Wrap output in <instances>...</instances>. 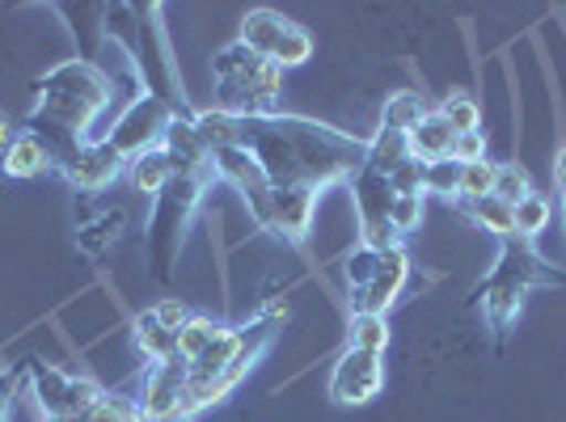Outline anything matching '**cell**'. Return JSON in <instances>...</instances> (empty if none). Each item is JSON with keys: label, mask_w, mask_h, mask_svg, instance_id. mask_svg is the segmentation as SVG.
<instances>
[{"label": "cell", "mask_w": 566, "mask_h": 422, "mask_svg": "<svg viewBox=\"0 0 566 422\" xmlns=\"http://www.w3.org/2000/svg\"><path fill=\"white\" fill-rule=\"evenodd\" d=\"M195 131L208 144V152L224 144H241L262 165L271 187H338V182H352L368 157V140L296 115L237 118L224 110H203L195 115Z\"/></svg>", "instance_id": "obj_1"}, {"label": "cell", "mask_w": 566, "mask_h": 422, "mask_svg": "<svg viewBox=\"0 0 566 422\" xmlns=\"http://www.w3.org/2000/svg\"><path fill=\"white\" fill-rule=\"evenodd\" d=\"M43 89L48 94L34 110V127H51L72 140L94 144V123L111 106V81L94 64H60Z\"/></svg>", "instance_id": "obj_2"}, {"label": "cell", "mask_w": 566, "mask_h": 422, "mask_svg": "<svg viewBox=\"0 0 566 422\" xmlns=\"http://www.w3.org/2000/svg\"><path fill=\"white\" fill-rule=\"evenodd\" d=\"M212 81H216V110L237 118H271L280 115L283 72L266 64L259 51L245 43H229L212 55Z\"/></svg>", "instance_id": "obj_3"}, {"label": "cell", "mask_w": 566, "mask_h": 422, "mask_svg": "<svg viewBox=\"0 0 566 422\" xmlns=\"http://www.w3.org/2000/svg\"><path fill=\"white\" fill-rule=\"evenodd\" d=\"M208 187H212V178H174L157 194V208H153V220H148V245H153V259H157V279L174 275V259L182 250L190 215L203 203Z\"/></svg>", "instance_id": "obj_4"}, {"label": "cell", "mask_w": 566, "mask_h": 422, "mask_svg": "<svg viewBox=\"0 0 566 422\" xmlns=\"http://www.w3.org/2000/svg\"><path fill=\"white\" fill-rule=\"evenodd\" d=\"M237 43H245L250 51H259L266 64H275L280 72L301 68L313 55V34L301 22L283 18L275 9H250L241 18V34Z\"/></svg>", "instance_id": "obj_5"}, {"label": "cell", "mask_w": 566, "mask_h": 422, "mask_svg": "<svg viewBox=\"0 0 566 422\" xmlns=\"http://www.w3.org/2000/svg\"><path fill=\"white\" fill-rule=\"evenodd\" d=\"M174 118H182V115H178L169 102H161L157 94H136L132 106L115 118V127L106 131V144L115 148L123 161H136L148 148H161Z\"/></svg>", "instance_id": "obj_6"}, {"label": "cell", "mask_w": 566, "mask_h": 422, "mask_svg": "<svg viewBox=\"0 0 566 422\" xmlns=\"http://www.w3.org/2000/svg\"><path fill=\"white\" fill-rule=\"evenodd\" d=\"M317 199H322V190L313 187H271L254 203H245V208H250L259 229L283 236L287 245H301L308 236V229H313Z\"/></svg>", "instance_id": "obj_7"}, {"label": "cell", "mask_w": 566, "mask_h": 422, "mask_svg": "<svg viewBox=\"0 0 566 422\" xmlns=\"http://www.w3.org/2000/svg\"><path fill=\"white\" fill-rule=\"evenodd\" d=\"M385 389V355L373 351H347L338 355L331 372V398L338 405H368Z\"/></svg>", "instance_id": "obj_8"}, {"label": "cell", "mask_w": 566, "mask_h": 422, "mask_svg": "<svg viewBox=\"0 0 566 422\" xmlns=\"http://www.w3.org/2000/svg\"><path fill=\"white\" fill-rule=\"evenodd\" d=\"M491 275L516 283L524 292H533V287H566V271H558L554 262H545L533 250V241H520V236H503L499 241V259L491 266Z\"/></svg>", "instance_id": "obj_9"}, {"label": "cell", "mask_w": 566, "mask_h": 422, "mask_svg": "<svg viewBox=\"0 0 566 422\" xmlns=\"http://www.w3.org/2000/svg\"><path fill=\"white\" fill-rule=\"evenodd\" d=\"M473 300H478V308H482V321H486V329L495 334L499 342L516 329L520 313H524V300H528V292L524 287H516V283L507 279H495L491 271L482 275V283L473 287Z\"/></svg>", "instance_id": "obj_10"}, {"label": "cell", "mask_w": 566, "mask_h": 422, "mask_svg": "<svg viewBox=\"0 0 566 422\" xmlns=\"http://www.w3.org/2000/svg\"><path fill=\"white\" fill-rule=\"evenodd\" d=\"M406 279H410V259H406V250H385L377 262V275H373V283L364 287V292H352V308L355 313H389L394 308V300L401 296V287H406Z\"/></svg>", "instance_id": "obj_11"}, {"label": "cell", "mask_w": 566, "mask_h": 422, "mask_svg": "<svg viewBox=\"0 0 566 422\" xmlns=\"http://www.w3.org/2000/svg\"><path fill=\"white\" fill-rule=\"evenodd\" d=\"M118 173H123V157L106 140L81 144V152L69 165V178L81 190H106L111 182H118Z\"/></svg>", "instance_id": "obj_12"}, {"label": "cell", "mask_w": 566, "mask_h": 422, "mask_svg": "<svg viewBox=\"0 0 566 422\" xmlns=\"http://www.w3.org/2000/svg\"><path fill=\"white\" fill-rule=\"evenodd\" d=\"M406 144H410V157L423 165H436V161H449L452 157V144H457V131L449 127V118L440 115L436 106L423 115V123L406 136Z\"/></svg>", "instance_id": "obj_13"}, {"label": "cell", "mask_w": 566, "mask_h": 422, "mask_svg": "<svg viewBox=\"0 0 566 422\" xmlns=\"http://www.w3.org/2000/svg\"><path fill=\"white\" fill-rule=\"evenodd\" d=\"M452 208L461 211L470 224L478 229H486V233H495L499 241L503 236H516V220H512V203H503L495 194H486V199H457Z\"/></svg>", "instance_id": "obj_14"}, {"label": "cell", "mask_w": 566, "mask_h": 422, "mask_svg": "<svg viewBox=\"0 0 566 422\" xmlns=\"http://www.w3.org/2000/svg\"><path fill=\"white\" fill-rule=\"evenodd\" d=\"M0 169H4L9 178H39V173L51 169V157H48V148L25 131V136H18V140L0 152Z\"/></svg>", "instance_id": "obj_15"}, {"label": "cell", "mask_w": 566, "mask_h": 422, "mask_svg": "<svg viewBox=\"0 0 566 422\" xmlns=\"http://www.w3.org/2000/svg\"><path fill=\"white\" fill-rule=\"evenodd\" d=\"M136 347L148 363H169V359H178V334L166 329L157 317H153V308L136 317Z\"/></svg>", "instance_id": "obj_16"}, {"label": "cell", "mask_w": 566, "mask_h": 422, "mask_svg": "<svg viewBox=\"0 0 566 422\" xmlns=\"http://www.w3.org/2000/svg\"><path fill=\"white\" fill-rule=\"evenodd\" d=\"M174 182V161L166 157V148H148L132 161V187L140 194H161Z\"/></svg>", "instance_id": "obj_17"}, {"label": "cell", "mask_w": 566, "mask_h": 422, "mask_svg": "<svg viewBox=\"0 0 566 422\" xmlns=\"http://www.w3.org/2000/svg\"><path fill=\"white\" fill-rule=\"evenodd\" d=\"M401 161H410V144L401 131H389V127H380L377 136L368 140V157H364V169H373V173H394Z\"/></svg>", "instance_id": "obj_18"}, {"label": "cell", "mask_w": 566, "mask_h": 422, "mask_svg": "<svg viewBox=\"0 0 566 422\" xmlns=\"http://www.w3.org/2000/svg\"><path fill=\"white\" fill-rule=\"evenodd\" d=\"M347 347L352 351L385 355V347H389V317H380V313H352Z\"/></svg>", "instance_id": "obj_19"}, {"label": "cell", "mask_w": 566, "mask_h": 422, "mask_svg": "<svg viewBox=\"0 0 566 422\" xmlns=\"http://www.w3.org/2000/svg\"><path fill=\"white\" fill-rule=\"evenodd\" d=\"M431 110L423 102V94H394L385 97V115H380V127H389V131H401V136H410L423 115Z\"/></svg>", "instance_id": "obj_20"}, {"label": "cell", "mask_w": 566, "mask_h": 422, "mask_svg": "<svg viewBox=\"0 0 566 422\" xmlns=\"http://www.w3.org/2000/svg\"><path fill=\"white\" fill-rule=\"evenodd\" d=\"M549 215H554V203L545 199L542 190H528V194L520 199L516 208H512V220H516V236H520V241H533V236H542V229H549Z\"/></svg>", "instance_id": "obj_21"}, {"label": "cell", "mask_w": 566, "mask_h": 422, "mask_svg": "<svg viewBox=\"0 0 566 422\" xmlns=\"http://www.w3.org/2000/svg\"><path fill=\"white\" fill-rule=\"evenodd\" d=\"M224 329L229 326H220L212 317H190L187 326L178 329V355H182L187 363H195L208 347H216V342L224 338Z\"/></svg>", "instance_id": "obj_22"}, {"label": "cell", "mask_w": 566, "mask_h": 422, "mask_svg": "<svg viewBox=\"0 0 566 422\" xmlns=\"http://www.w3.org/2000/svg\"><path fill=\"white\" fill-rule=\"evenodd\" d=\"M440 115L449 118V127L457 136H470V131H482V106H478V97L465 94V89H452L440 106H436Z\"/></svg>", "instance_id": "obj_23"}, {"label": "cell", "mask_w": 566, "mask_h": 422, "mask_svg": "<svg viewBox=\"0 0 566 422\" xmlns=\"http://www.w3.org/2000/svg\"><path fill=\"white\" fill-rule=\"evenodd\" d=\"M427 194H436V199H444V203H457L461 199V161H436L427 165Z\"/></svg>", "instance_id": "obj_24"}, {"label": "cell", "mask_w": 566, "mask_h": 422, "mask_svg": "<svg viewBox=\"0 0 566 422\" xmlns=\"http://www.w3.org/2000/svg\"><path fill=\"white\" fill-rule=\"evenodd\" d=\"M528 190H533V178H528V169H524V165H520V161H499L495 199H503V203H512V208H516Z\"/></svg>", "instance_id": "obj_25"}, {"label": "cell", "mask_w": 566, "mask_h": 422, "mask_svg": "<svg viewBox=\"0 0 566 422\" xmlns=\"http://www.w3.org/2000/svg\"><path fill=\"white\" fill-rule=\"evenodd\" d=\"M495 169L499 161H473V165H461V199H486V194H495Z\"/></svg>", "instance_id": "obj_26"}, {"label": "cell", "mask_w": 566, "mask_h": 422, "mask_svg": "<svg viewBox=\"0 0 566 422\" xmlns=\"http://www.w3.org/2000/svg\"><path fill=\"white\" fill-rule=\"evenodd\" d=\"M427 203L419 194H394V208H389V229L398 236H410L419 224H423Z\"/></svg>", "instance_id": "obj_27"}, {"label": "cell", "mask_w": 566, "mask_h": 422, "mask_svg": "<svg viewBox=\"0 0 566 422\" xmlns=\"http://www.w3.org/2000/svg\"><path fill=\"white\" fill-rule=\"evenodd\" d=\"M377 262H380L377 250L359 245L352 259H347V266H343V275H347V292H364V287L373 283V275H377Z\"/></svg>", "instance_id": "obj_28"}, {"label": "cell", "mask_w": 566, "mask_h": 422, "mask_svg": "<svg viewBox=\"0 0 566 422\" xmlns=\"http://www.w3.org/2000/svg\"><path fill=\"white\" fill-rule=\"evenodd\" d=\"M389 187H394V194H419V199H427V165L423 161H401L394 173H389Z\"/></svg>", "instance_id": "obj_29"}, {"label": "cell", "mask_w": 566, "mask_h": 422, "mask_svg": "<svg viewBox=\"0 0 566 422\" xmlns=\"http://www.w3.org/2000/svg\"><path fill=\"white\" fill-rule=\"evenodd\" d=\"M452 161H461V165L486 161V131H470V136H457V144H452Z\"/></svg>", "instance_id": "obj_30"}, {"label": "cell", "mask_w": 566, "mask_h": 422, "mask_svg": "<svg viewBox=\"0 0 566 422\" xmlns=\"http://www.w3.org/2000/svg\"><path fill=\"white\" fill-rule=\"evenodd\" d=\"M153 317H157V321H161L166 329H174V334H178V329L187 326L195 313H190L182 300H161V305H153Z\"/></svg>", "instance_id": "obj_31"}, {"label": "cell", "mask_w": 566, "mask_h": 422, "mask_svg": "<svg viewBox=\"0 0 566 422\" xmlns=\"http://www.w3.org/2000/svg\"><path fill=\"white\" fill-rule=\"evenodd\" d=\"M554 182H558V187H566V144L558 148V157H554Z\"/></svg>", "instance_id": "obj_32"}, {"label": "cell", "mask_w": 566, "mask_h": 422, "mask_svg": "<svg viewBox=\"0 0 566 422\" xmlns=\"http://www.w3.org/2000/svg\"><path fill=\"white\" fill-rule=\"evenodd\" d=\"M18 140V131H13V127H9V118L0 115V152H4V148H9V144Z\"/></svg>", "instance_id": "obj_33"}, {"label": "cell", "mask_w": 566, "mask_h": 422, "mask_svg": "<svg viewBox=\"0 0 566 422\" xmlns=\"http://www.w3.org/2000/svg\"><path fill=\"white\" fill-rule=\"evenodd\" d=\"M558 220H563V233H566V187H558Z\"/></svg>", "instance_id": "obj_34"}]
</instances>
